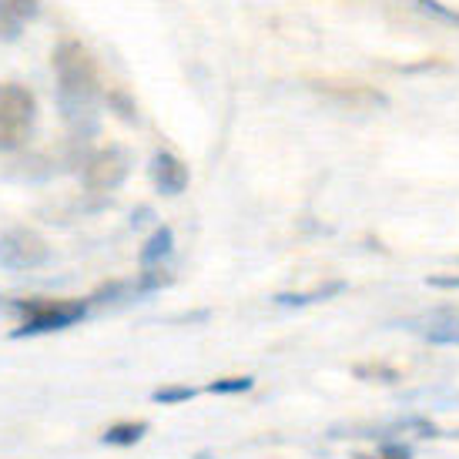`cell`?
<instances>
[{"mask_svg": "<svg viewBox=\"0 0 459 459\" xmlns=\"http://www.w3.org/2000/svg\"><path fill=\"white\" fill-rule=\"evenodd\" d=\"M152 208H148V204H141L138 212H134V215H131V229H144V225H148V221H152Z\"/></svg>", "mask_w": 459, "mask_h": 459, "instance_id": "18", "label": "cell"}, {"mask_svg": "<svg viewBox=\"0 0 459 459\" xmlns=\"http://www.w3.org/2000/svg\"><path fill=\"white\" fill-rule=\"evenodd\" d=\"M429 345H459V306H439L420 322H409Z\"/></svg>", "mask_w": 459, "mask_h": 459, "instance_id": "7", "label": "cell"}, {"mask_svg": "<svg viewBox=\"0 0 459 459\" xmlns=\"http://www.w3.org/2000/svg\"><path fill=\"white\" fill-rule=\"evenodd\" d=\"M453 436H456V439H459V429H456V433H453Z\"/></svg>", "mask_w": 459, "mask_h": 459, "instance_id": "21", "label": "cell"}, {"mask_svg": "<svg viewBox=\"0 0 459 459\" xmlns=\"http://www.w3.org/2000/svg\"><path fill=\"white\" fill-rule=\"evenodd\" d=\"M171 255H175V231L168 229V225H161V229H154L152 235H148V242L141 245L138 265L158 268V265H165Z\"/></svg>", "mask_w": 459, "mask_h": 459, "instance_id": "9", "label": "cell"}, {"mask_svg": "<svg viewBox=\"0 0 459 459\" xmlns=\"http://www.w3.org/2000/svg\"><path fill=\"white\" fill-rule=\"evenodd\" d=\"M379 459H412V449H409L406 443L393 439V443H383V446H379Z\"/></svg>", "mask_w": 459, "mask_h": 459, "instance_id": "16", "label": "cell"}, {"mask_svg": "<svg viewBox=\"0 0 459 459\" xmlns=\"http://www.w3.org/2000/svg\"><path fill=\"white\" fill-rule=\"evenodd\" d=\"M195 395H198V389H192V385H158L152 399L161 403V406H181V403H188Z\"/></svg>", "mask_w": 459, "mask_h": 459, "instance_id": "14", "label": "cell"}, {"mask_svg": "<svg viewBox=\"0 0 459 459\" xmlns=\"http://www.w3.org/2000/svg\"><path fill=\"white\" fill-rule=\"evenodd\" d=\"M420 4H422V11H433L436 17H443V21H459V13L446 11V7H439L436 0H420Z\"/></svg>", "mask_w": 459, "mask_h": 459, "instance_id": "17", "label": "cell"}, {"mask_svg": "<svg viewBox=\"0 0 459 459\" xmlns=\"http://www.w3.org/2000/svg\"><path fill=\"white\" fill-rule=\"evenodd\" d=\"M148 175H152L154 188L161 195H168V198H178V195L188 188V181H192L188 165L171 152H154L152 165H148Z\"/></svg>", "mask_w": 459, "mask_h": 459, "instance_id": "6", "label": "cell"}, {"mask_svg": "<svg viewBox=\"0 0 459 459\" xmlns=\"http://www.w3.org/2000/svg\"><path fill=\"white\" fill-rule=\"evenodd\" d=\"M40 17V0H0V40H21L27 21Z\"/></svg>", "mask_w": 459, "mask_h": 459, "instance_id": "8", "label": "cell"}, {"mask_svg": "<svg viewBox=\"0 0 459 459\" xmlns=\"http://www.w3.org/2000/svg\"><path fill=\"white\" fill-rule=\"evenodd\" d=\"M51 245L34 229H7L0 235V268L7 272H38L51 265Z\"/></svg>", "mask_w": 459, "mask_h": 459, "instance_id": "5", "label": "cell"}, {"mask_svg": "<svg viewBox=\"0 0 459 459\" xmlns=\"http://www.w3.org/2000/svg\"><path fill=\"white\" fill-rule=\"evenodd\" d=\"M108 108H115V115L121 121H128V125H138V104L131 94L125 91H108Z\"/></svg>", "mask_w": 459, "mask_h": 459, "instance_id": "15", "label": "cell"}, {"mask_svg": "<svg viewBox=\"0 0 459 459\" xmlns=\"http://www.w3.org/2000/svg\"><path fill=\"white\" fill-rule=\"evenodd\" d=\"M131 299H141L134 279H115L108 281V285H101L88 302L91 306H121V302H131Z\"/></svg>", "mask_w": 459, "mask_h": 459, "instance_id": "12", "label": "cell"}, {"mask_svg": "<svg viewBox=\"0 0 459 459\" xmlns=\"http://www.w3.org/2000/svg\"><path fill=\"white\" fill-rule=\"evenodd\" d=\"M255 385V379L252 376H229V379H215V383H208L204 389L212 395H242L248 393Z\"/></svg>", "mask_w": 459, "mask_h": 459, "instance_id": "13", "label": "cell"}, {"mask_svg": "<svg viewBox=\"0 0 459 459\" xmlns=\"http://www.w3.org/2000/svg\"><path fill=\"white\" fill-rule=\"evenodd\" d=\"M195 459H212V456H208V453H202V456H195Z\"/></svg>", "mask_w": 459, "mask_h": 459, "instance_id": "20", "label": "cell"}, {"mask_svg": "<svg viewBox=\"0 0 459 459\" xmlns=\"http://www.w3.org/2000/svg\"><path fill=\"white\" fill-rule=\"evenodd\" d=\"M38 128V98L24 84H0V154L24 152Z\"/></svg>", "mask_w": 459, "mask_h": 459, "instance_id": "3", "label": "cell"}, {"mask_svg": "<svg viewBox=\"0 0 459 459\" xmlns=\"http://www.w3.org/2000/svg\"><path fill=\"white\" fill-rule=\"evenodd\" d=\"M429 285L433 289H459V275H433Z\"/></svg>", "mask_w": 459, "mask_h": 459, "instance_id": "19", "label": "cell"}, {"mask_svg": "<svg viewBox=\"0 0 459 459\" xmlns=\"http://www.w3.org/2000/svg\"><path fill=\"white\" fill-rule=\"evenodd\" d=\"M345 292V281H329L322 289H312V292H279L272 302L281 308H306L316 306V302H329L332 295H342Z\"/></svg>", "mask_w": 459, "mask_h": 459, "instance_id": "10", "label": "cell"}, {"mask_svg": "<svg viewBox=\"0 0 459 459\" xmlns=\"http://www.w3.org/2000/svg\"><path fill=\"white\" fill-rule=\"evenodd\" d=\"M11 308L21 316V325L11 332V339H38V335H54V332L74 329L88 319V299H17Z\"/></svg>", "mask_w": 459, "mask_h": 459, "instance_id": "2", "label": "cell"}, {"mask_svg": "<svg viewBox=\"0 0 459 459\" xmlns=\"http://www.w3.org/2000/svg\"><path fill=\"white\" fill-rule=\"evenodd\" d=\"M148 422L138 420V422H115V426H108L101 433V443L104 446H115V449H128V446H138L141 439L148 436Z\"/></svg>", "mask_w": 459, "mask_h": 459, "instance_id": "11", "label": "cell"}, {"mask_svg": "<svg viewBox=\"0 0 459 459\" xmlns=\"http://www.w3.org/2000/svg\"><path fill=\"white\" fill-rule=\"evenodd\" d=\"M131 168H134V154L125 144H108L81 161V185L91 195H108L128 181Z\"/></svg>", "mask_w": 459, "mask_h": 459, "instance_id": "4", "label": "cell"}, {"mask_svg": "<svg viewBox=\"0 0 459 459\" xmlns=\"http://www.w3.org/2000/svg\"><path fill=\"white\" fill-rule=\"evenodd\" d=\"M54 101L61 111V121L71 128L74 141H91L98 134V117H101V77L98 65L81 40H61L54 48Z\"/></svg>", "mask_w": 459, "mask_h": 459, "instance_id": "1", "label": "cell"}]
</instances>
